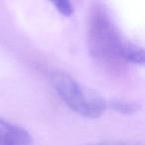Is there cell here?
<instances>
[{"mask_svg": "<svg viewBox=\"0 0 145 145\" xmlns=\"http://www.w3.org/2000/svg\"><path fill=\"white\" fill-rule=\"evenodd\" d=\"M49 1L64 16H71L74 11L71 0H49Z\"/></svg>", "mask_w": 145, "mask_h": 145, "instance_id": "5b68a950", "label": "cell"}, {"mask_svg": "<svg viewBox=\"0 0 145 145\" xmlns=\"http://www.w3.org/2000/svg\"><path fill=\"white\" fill-rule=\"evenodd\" d=\"M87 28L89 52L95 60L111 69L127 64L130 42L122 38L105 7L95 5L89 10Z\"/></svg>", "mask_w": 145, "mask_h": 145, "instance_id": "6da1fadb", "label": "cell"}, {"mask_svg": "<svg viewBox=\"0 0 145 145\" xmlns=\"http://www.w3.org/2000/svg\"><path fill=\"white\" fill-rule=\"evenodd\" d=\"M30 143H32V137L26 129L0 118V145H24Z\"/></svg>", "mask_w": 145, "mask_h": 145, "instance_id": "3957f363", "label": "cell"}, {"mask_svg": "<svg viewBox=\"0 0 145 145\" xmlns=\"http://www.w3.org/2000/svg\"><path fill=\"white\" fill-rule=\"evenodd\" d=\"M51 85L67 106L84 117L97 118L107 107L106 101L99 93L81 85L67 72H53Z\"/></svg>", "mask_w": 145, "mask_h": 145, "instance_id": "7a4b0ae2", "label": "cell"}, {"mask_svg": "<svg viewBox=\"0 0 145 145\" xmlns=\"http://www.w3.org/2000/svg\"><path fill=\"white\" fill-rule=\"evenodd\" d=\"M107 106H109L117 112L123 113V114H132L139 110V105L137 103L128 101H122V99L111 101Z\"/></svg>", "mask_w": 145, "mask_h": 145, "instance_id": "277c9868", "label": "cell"}]
</instances>
